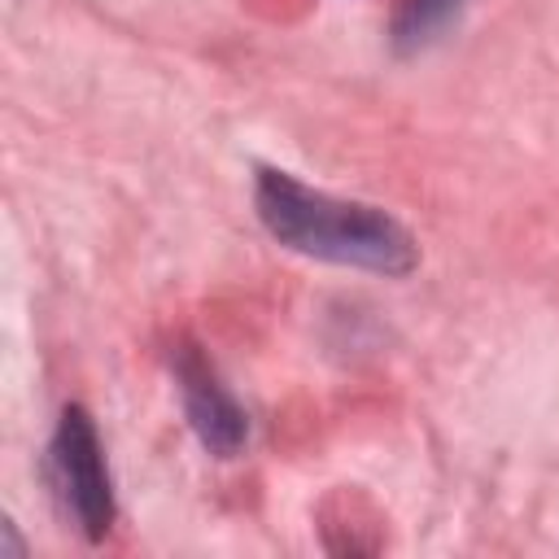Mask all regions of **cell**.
Returning a JSON list of instances; mask_svg holds the SVG:
<instances>
[{
	"instance_id": "7a4b0ae2",
	"label": "cell",
	"mask_w": 559,
	"mask_h": 559,
	"mask_svg": "<svg viewBox=\"0 0 559 559\" xmlns=\"http://www.w3.org/2000/svg\"><path fill=\"white\" fill-rule=\"evenodd\" d=\"M48 467H52V489H57L66 520L87 542H100L114 524V485L105 467V445L83 406L61 411L52 445H48Z\"/></svg>"
},
{
	"instance_id": "277c9868",
	"label": "cell",
	"mask_w": 559,
	"mask_h": 559,
	"mask_svg": "<svg viewBox=\"0 0 559 559\" xmlns=\"http://www.w3.org/2000/svg\"><path fill=\"white\" fill-rule=\"evenodd\" d=\"M459 4L463 0H406L402 4V13H397V44H406V48H419V44H428L454 13H459Z\"/></svg>"
},
{
	"instance_id": "6da1fadb",
	"label": "cell",
	"mask_w": 559,
	"mask_h": 559,
	"mask_svg": "<svg viewBox=\"0 0 559 559\" xmlns=\"http://www.w3.org/2000/svg\"><path fill=\"white\" fill-rule=\"evenodd\" d=\"M253 205H258L262 227L280 245H288L306 258H319V262L362 266V271H380V275H406L419 258L411 231L393 214L306 188L288 170H258Z\"/></svg>"
},
{
	"instance_id": "3957f363",
	"label": "cell",
	"mask_w": 559,
	"mask_h": 559,
	"mask_svg": "<svg viewBox=\"0 0 559 559\" xmlns=\"http://www.w3.org/2000/svg\"><path fill=\"white\" fill-rule=\"evenodd\" d=\"M175 380H179V397H183L188 424L201 437V445L218 459H236L249 441V419H245L240 402L231 397V389L218 380V371L205 362V354L192 345H179Z\"/></svg>"
}]
</instances>
